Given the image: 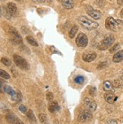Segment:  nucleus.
Here are the masks:
<instances>
[{"instance_id": "1", "label": "nucleus", "mask_w": 123, "mask_h": 124, "mask_svg": "<svg viewBox=\"0 0 123 124\" xmlns=\"http://www.w3.org/2000/svg\"><path fill=\"white\" fill-rule=\"evenodd\" d=\"M78 22L83 27H84L87 30H89L97 29L98 27H99L98 23L88 19V18L85 16H81L80 17H78Z\"/></svg>"}, {"instance_id": "2", "label": "nucleus", "mask_w": 123, "mask_h": 124, "mask_svg": "<svg viewBox=\"0 0 123 124\" xmlns=\"http://www.w3.org/2000/svg\"><path fill=\"white\" fill-rule=\"evenodd\" d=\"M123 24V22L120 20L114 19V18L109 17L106 20V27L112 31H116L118 27Z\"/></svg>"}, {"instance_id": "3", "label": "nucleus", "mask_w": 123, "mask_h": 124, "mask_svg": "<svg viewBox=\"0 0 123 124\" xmlns=\"http://www.w3.org/2000/svg\"><path fill=\"white\" fill-rule=\"evenodd\" d=\"M115 40V37L112 33H108L106 34L101 42V43L99 46V48L100 50H105V49L108 48L110 46H111Z\"/></svg>"}, {"instance_id": "4", "label": "nucleus", "mask_w": 123, "mask_h": 124, "mask_svg": "<svg viewBox=\"0 0 123 124\" xmlns=\"http://www.w3.org/2000/svg\"><path fill=\"white\" fill-rule=\"evenodd\" d=\"M13 58H14V61H15V64L18 67L21 68V69H27L29 67L27 61L24 58H23L22 57L19 56V55L15 54L13 56Z\"/></svg>"}, {"instance_id": "5", "label": "nucleus", "mask_w": 123, "mask_h": 124, "mask_svg": "<svg viewBox=\"0 0 123 124\" xmlns=\"http://www.w3.org/2000/svg\"><path fill=\"white\" fill-rule=\"evenodd\" d=\"M8 32L11 36V39L15 43H17V44H21V43H23V41L21 38V36L19 35V33H18V31L15 28L10 27L9 28Z\"/></svg>"}, {"instance_id": "6", "label": "nucleus", "mask_w": 123, "mask_h": 124, "mask_svg": "<svg viewBox=\"0 0 123 124\" xmlns=\"http://www.w3.org/2000/svg\"><path fill=\"white\" fill-rule=\"evenodd\" d=\"M75 42H76V45L78 46V47H85L86 46L88 45V39L87 36H86L84 33H79L77 36L76 38V40H75Z\"/></svg>"}, {"instance_id": "7", "label": "nucleus", "mask_w": 123, "mask_h": 124, "mask_svg": "<svg viewBox=\"0 0 123 124\" xmlns=\"http://www.w3.org/2000/svg\"><path fill=\"white\" fill-rule=\"evenodd\" d=\"M86 11H87V13L91 17H93L95 20L100 19L101 17H102L101 12L98 10H94L93 8L91 7V6H87V8H86Z\"/></svg>"}, {"instance_id": "8", "label": "nucleus", "mask_w": 123, "mask_h": 124, "mask_svg": "<svg viewBox=\"0 0 123 124\" xmlns=\"http://www.w3.org/2000/svg\"><path fill=\"white\" fill-rule=\"evenodd\" d=\"M92 119V114L90 110H84L81 112L78 116V120L81 122L89 121Z\"/></svg>"}, {"instance_id": "9", "label": "nucleus", "mask_w": 123, "mask_h": 124, "mask_svg": "<svg viewBox=\"0 0 123 124\" xmlns=\"http://www.w3.org/2000/svg\"><path fill=\"white\" fill-rule=\"evenodd\" d=\"M84 104L85 105V107L87 108L89 110H90V111H94L97 108V104H96V102L94 100L90 99V98H86L84 99Z\"/></svg>"}, {"instance_id": "10", "label": "nucleus", "mask_w": 123, "mask_h": 124, "mask_svg": "<svg viewBox=\"0 0 123 124\" xmlns=\"http://www.w3.org/2000/svg\"><path fill=\"white\" fill-rule=\"evenodd\" d=\"M8 13L9 14L10 16H14L15 15L16 12H17V6L15 3L9 2L7 5V8H6Z\"/></svg>"}, {"instance_id": "11", "label": "nucleus", "mask_w": 123, "mask_h": 124, "mask_svg": "<svg viewBox=\"0 0 123 124\" xmlns=\"http://www.w3.org/2000/svg\"><path fill=\"white\" fill-rule=\"evenodd\" d=\"M104 98H105L106 101H107L109 104H113L116 99H117V97L115 96V95L113 92H107L104 95Z\"/></svg>"}, {"instance_id": "12", "label": "nucleus", "mask_w": 123, "mask_h": 124, "mask_svg": "<svg viewBox=\"0 0 123 124\" xmlns=\"http://www.w3.org/2000/svg\"><path fill=\"white\" fill-rule=\"evenodd\" d=\"M97 57V54L96 53H94V52H90V53H88V54H84L83 55V60L86 62H91L93 61Z\"/></svg>"}, {"instance_id": "13", "label": "nucleus", "mask_w": 123, "mask_h": 124, "mask_svg": "<svg viewBox=\"0 0 123 124\" xmlns=\"http://www.w3.org/2000/svg\"><path fill=\"white\" fill-rule=\"evenodd\" d=\"M103 89L106 92H115L114 86L109 81H105L103 83Z\"/></svg>"}, {"instance_id": "14", "label": "nucleus", "mask_w": 123, "mask_h": 124, "mask_svg": "<svg viewBox=\"0 0 123 124\" xmlns=\"http://www.w3.org/2000/svg\"><path fill=\"white\" fill-rule=\"evenodd\" d=\"M48 110H50V112L51 113H55L59 110V106L56 101H53L50 103L48 106Z\"/></svg>"}, {"instance_id": "15", "label": "nucleus", "mask_w": 123, "mask_h": 124, "mask_svg": "<svg viewBox=\"0 0 123 124\" xmlns=\"http://www.w3.org/2000/svg\"><path fill=\"white\" fill-rule=\"evenodd\" d=\"M113 61L115 63H119V62L123 61V50H121L117 53H115L113 58Z\"/></svg>"}, {"instance_id": "16", "label": "nucleus", "mask_w": 123, "mask_h": 124, "mask_svg": "<svg viewBox=\"0 0 123 124\" xmlns=\"http://www.w3.org/2000/svg\"><path fill=\"white\" fill-rule=\"evenodd\" d=\"M62 5L65 9H71L74 7V1L73 0H63L62 2Z\"/></svg>"}, {"instance_id": "17", "label": "nucleus", "mask_w": 123, "mask_h": 124, "mask_svg": "<svg viewBox=\"0 0 123 124\" xmlns=\"http://www.w3.org/2000/svg\"><path fill=\"white\" fill-rule=\"evenodd\" d=\"M78 30V27H77L76 25H74V26L71 28V30H69V37H70L71 39L74 38V37L75 36Z\"/></svg>"}, {"instance_id": "18", "label": "nucleus", "mask_w": 123, "mask_h": 124, "mask_svg": "<svg viewBox=\"0 0 123 124\" xmlns=\"http://www.w3.org/2000/svg\"><path fill=\"white\" fill-rule=\"evenodd\" d=\"M39 119L42 124H48V119L46 117V115L44 114H39Z\"/></svg>"}, {"instance_id": "19", "label": "nucleus", "mask_w": 123, "mask_h": 124, "mask_svg": "<svg viewBox=\"0 0 123 124\" xmlns=\"http://www.w3.org/2000/svg\"><path fill=\"white\" fill-rule=\"evenodd\" d=\"M26 39L28 42L29 44L32 45V46H38V43L34 40V39L33 38L32 36H27Z\"/></svg>"}, {"instance_id": "20", "label": "nucleus", "mask_w": 123, "mask_h": 124, "mask_svg": "<svg viewBox=\"0 0 123 124\" xmlns=\"http://www.w3.org/2000/svg\"><path fill=\"white\" fill-rule=\"evenodd\" d=\"M6 120H7V121L9 123H15L17 119L15 117V116L13 114H9L6 116Z\"/></svg>"}, {"instance_id": "21", "label": "nucleus", "mask_w": 123, "mask_h": 124, "mask_svg": "<svg viewBox=\"0 0 123 124\" xmlns=\"http://www.w3.org/2000/svg\"><path fill=\"white\" fill-rule=\"evenodd\" d=\"M84 82V78L83 76H77L75 78V83L77 84H82Z\"/></svg>"}, {"instance_id": "22", "label": "nucleus", "mask_w": 123, "mask_h": 124, "mask_svg": "<svg viewBox=\"0 0 123 124\" xmlns=\"http://www.w3.org/2000/svg\"><path fill=\"white\" fill-rule=\"evenodd\" d=\"M27 117L31 120L32 122H36V118H35V116L34 114L33 113V110H28V113H27Z\"/></svg>"}, {"instance_id": "23", "label": "nucleus", "mask_w": 123, "mask_h": 124, "mask_svg": "<svg viewBox=\"0 0 123 124\" xmlns=\"http://www.w3.org/2000/svg\"><path fill=\"white\" fill-rule=\"evenodd\" d=\"M0 75H1V77L2 78H4V79H10V75L9 74L7 73V72H5V70H0Z\"/></svg>"}, {"instance_id": "24", "label": "nucleus", "mask_w": 123, "mask_h": 124, "mask_svg": "<svg viewBox=\"0 0 123 124\" xmlns=\"http://www.w3.org/2000/svg\"><path fill=\"white\" fill-rule=\"evenodd\" d=\"M113 85L114 86V88H120L122 86V82L120 81V80L116 79L113 83Z\"/></svg>"}, {"instance_id": "25", "label": "nucleus", "mask_w": 123, "mask_h": 124, "mask_svg": "<svg viewBox=\"0 0 123 124\" xmlns=\"http://www.w3.org/2000/svg\"><path fill=\"white\" fill-rule=\"evenodd\" d=\"M1 61L2 62V64H5V66H8L9 67V66H11V61L9 59H8V58H2Z\"/></svg>"}, {"instance_id": "26", "label": "nucleus", "mask_w": 123, "mask_h": 124, "mask_svg": "<svg viewBox=\"0 0 123 124\" xmlns=\"http://www.w3.org/2000/svg\"><path fill=\"white\" fill-rule=\"evenodd\" d=\"M119 48H120V46H119V43H116V44H115V46H114L113 47H112L111 48H110L109 52H111V53H113V52H115V51L119 50Z\"/></svg>"}, {"instance_id": "27", "label": "nucleus", "mask_w": 123, "mask_h": 124, "mask_svg": "<svg viewBox=\"0 0 123 124\" xmlns=\"http://www.w3.org/2000/svg\"><path fill=\"white\" fill-rule=\"evenodd\" d=\"M18 109H19V110L21 111V113H23V114H25L27 112V108L23 104H21L20 106H19V108H18Z\"/></svg>"}, {"instance_id": "28", "label": "nucleus", "mask_w": 123, "mask_h": 124, "mask_svg": "<svg viewBox=\"0 0 123 124\" xmlns=\"http://www.w3.org/2000/svg\"><path fill=\"white\" fill-rule=\"evenodd\" d=\"M107 65H108V64L106 63V61H104V62H103V63H101L100 64H99V65L97 66V69H98V70L103 69V68L106 67Z\"/></svg>"}, {"instance_id": "29", "label": "nucleus", "mask_w": 123, "mask_h": 124, "mask_svg": "<svg viewBox=\"0 0 123 124\" xmlns=\"http://www.w3.org/2000/svg\"><path fill=\"white\" fill-rule=\"evenodd\" d=\"M46 99H47L48 101H52L53 99V95L52 93L50 92H49L47 94H46Z\"/></svg>"}, {"instance_id": "30", "label": "nucleus", "mask_w": 123, "mask_h": 124, "mask_svg": "<svg viewBox=\"0 0 123 124\" xmlns=\"http://www.w3.org/2000/svg\"><path fill=\"white\" fill-rule=\"evenodd\" d=\"M106 124H117V122L115 120H109L107 121Z\"/></svg>"}, {"instance_id": "31", "label": "nucleus", "mask_w": 123, "mask_h": 124, "mask_svg": "<svg viewBox=\"0 0 123 124\" xmlns=\"http://www.w3.org/2000/svg\"><path fill=\"white\" fill-rule=\"evenodd\" d=\"M34 3H44L46 2V0H32Z\"/></svg>"}, {"instance_id": "32", "label": "nucleus", "mask_w": 123, "mask_h": 124, "mask_svg": "<svg viewBox=\"0 0 123 124\" xmlns=\"http://www.w3.org/2000/svg\"><path fill=\"white\" fill-rule=\"evenodd\" d=\"M95 91H96V89L92 87V88H91V89H90V94L91 95H94Z\"/></svg>"}, {"instance_id": "33", "label": "nucleus", "mask_w": 123, "mask_h": 124, "mask_svg": "<svg viewBox=\"0 0 123 124\" xmlns=\"http://www.w3.org/2000/svg\"><path fill=\"white\" fill-rule=\"evenodd\" d=\"M15 124H24V123L21 122V120H18V119H17V120H16V122H15Z\"/></svg>"}, {"instance_id": "34", "label": "nucleus", "mask_w": 123, "mask_h": 124, "mask_svg": "<svg viewBox=\"0 0 123 124\" xmlns=\"http://www.w3.org/2000/svg\"><path fill=\"white\" fill-rule=\"evenodd\" d=\"M117 2L120 5H123V0H117Z\"/></svg>"}, {"instance_id": "35", "label": "nucleus", "mask_w": 123, "mask_h": 124, "mask_svg": "<svg viewBox=\"0 0 123 124\" xmlns=\"http://www.w3.org/2000/svg\"><path fill=\"white\" fill-rule=\"evenodd\" d=\"M120 16L123 17V9H122V11H120Z\"/></svg>"}, {"instance_id": "36", "label": "nucleus", "mask_w": 123, "mask_h": 124, "mask_svg": "<svg viewBox=\"0 0 123 124\" xmlns=\"http://www.w3.org/2000/svg\"><path fill=\"white\" fill-rule=\"evenodd\" d=\"M121 78H122V79L123 80V70H122V72H121Z\"/></svg>"}, {"instance_id": "37", "label": "nucleus", "mask_w": 123, "mask_h": 124, "mask_svg": "<svg viewBox=\"0 0 123 124\" xmlns=\"http://www.w3.org/2000/svg\"><path fill=\"white\" fill-rule=\"evenodd\" d=\"M58 1H59V2H62L63 1V0H58Z\"/></svg>"}, {"instance_id": "38", "label": "nucleus", "mask_w": 123, "mask_h": 124, "mask_svg": "<svg viewBox=\"0 0 123 124\" xmlns=\"http://www.w3.org/2000/svg\"><path fill=\"white\" fill-rule=\"evenodd\" d=\"M15 1H18V2H19V1H21V0H15Z\"/></svg>"}]
</instances>
